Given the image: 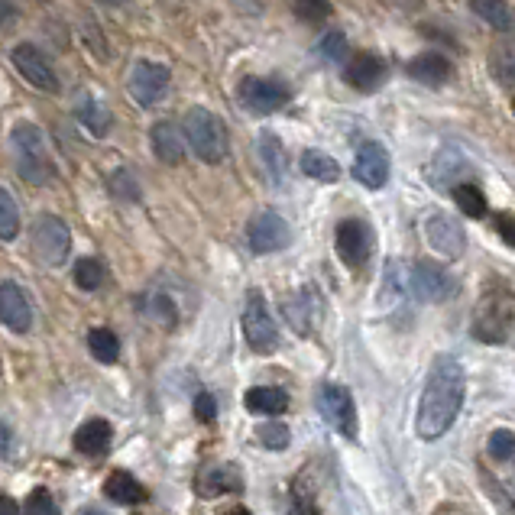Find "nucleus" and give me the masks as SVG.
I'll list each match as a JSON object with an SVG mask.
<instances>
[{"label":"nucleus","mask_w":515,"mask_h":515,"mask_svg":"<svg viewBox=\"0 0 515 515\" xmlns=\"http://www.w3.org/2000/svg\"><path fill=\"white\" fill-rule=\"evenodd\" d=\"M169 85H172V72L166 69V65L149 62V59H140L137 65H133L130 94H133V101H137V104H143V107L159 104L169 94Z\"/></svg>","instance_id":"obj_11"},{"label":"nucleus","mask_w":515,"mask_h":515,"mask_svg":"<svg viewBox=\"0 0 515 515\" xmlns=\"http://www.w3.org/2000/svg\"><path fill=\"white\" fill-rule=\"evenodd\" d=\"M425 237L431 243V250L441 253L444 260H457V256H464L467 250L464 227H460L451 214H431L425 224Z\"/></svg>","instance_id":"obj_14"},{"label":"nucleus","mask_w":515,"mask_h":515,"mask_svg":"<svg viewBox=\"0 0 515 515\" xmlns=\"http://www.w3.org/2000/svg\"><path fill=\"white\" fill-rule=\"evenodd\" d=\"M247 240L253 253H279L289 247L292 230L276 211H260L247 227Z\"/></svg>","instance_id":"obj_13"},{"label":"nucleus","mask_w":515,"mask_h":515,"mask_svg":"<svg viewBox=\"0 0 515 515\" xmlns=\"http://www.w3.org/2000/svg\"><path fill=\"white\" fill-rule=\"evenodd\" d=\"M486 451H490V457H496V460H515V435L512 431H506V428H499V431H493L490 435V441H486Z\"/></svg>","instance_id":"obj_39"},{"label":"nucleus","mask_w":515,"mask_h":515,"mask_svg":"<svg viewBox=\"0 0 515 515\" xmlns=\"http://www.w3.org/2000/svg\"><path fill=\"white\" fill-rule=\"evenodd\" d=\"M111 447V425L104 418H91L75 431V451L85 457H101Z\"/></svg>","instance_id":"obj_24"},{"label":"nucleus","mask_w":515,"mask_h":515,"mask_svg":"<svg viewBox=\"0 0 515 515\" xmlns=\"http://www.w3.org/2000/svg\"><path fill=\"white\" fill-rule=\"evenodd\" d=\"M75 286L78 289H85V292H94V289H101L104 286V279H107V269L101 260H94V256H85V260H78L75 263Z\"/></svg>","instance_id":"obj_32"},{"label":"nucleus","mask_w":515,"mask_h":515,"mask_svg":"<svg viewBox=\"0 0 515 515\" xmlns=\"http://www.w3.org/2000/svg\"><path fill=\"white\" fill-rule=\"evenodd\" d=\"M182 133H185L188 146L195 149V156L201 162H208V166H218V162H224V156H227V127L214 111H208V107H192V111L185 114Z\"/></svg>","instance_id":"obj_4"},{"label":"nucleus","mask_w":515,"mask_h":515,"mask_svg":"<svg viewBox=\"0 0 515 515\" xmlns=\"http://www.w3.org/2000/svg\"><path fill=\"white\" fill-rule=\"evenodd\" d=\"M493 75L506 88H515V46H499L493 52Z\"/></svg>","instance_id":"obj_37"},{"label":"nucleus","mask_w":515,"mask_h":515,"mask_svg":"<svg viewBox=\"0 0 515 515\" xmlns=\"http://www.w3.org/2000/svg\"><path fill=\"white\" fill-rule=\"evenodd\" d=\"M198 493L208 499L221 493H243V473L234 464H208L198 473Z\"/></svg>","instance_id":"obj_21"},{"label":"nucleus","mask_w":515,"mask_h":515,"mask_svg":"<svg viewBox=\"0 0 515 515\" xmlns=\"http://www.w3.org/2000/svg\"><path fill=\"white\" fill-rule=\"evenodd\" d=\"M230 4H237L243 13H250V17H256V13H263L260 0H230Z\"/></svg>","instance_id":"obj_46"},{"label":"nucleus","mask_w":515,"mask_h":515,"mask_svg":"<svg viewBox=\"0 0 515 515\" xmlns=\"http://www.w3.org/2000/svg\"><path fill=\"white\" fill-rule=\"evenodd\" d=\"M470 10L493 30H512V10L506 0H470Z\"/></svg>","instance_id":"obj_29"},{"label":"nucleus","mask_w":515,"mask_h":515,"mask_svg":"<svg viewBox=\"0 0 515 515\" xmlns=\"http://www.w3.org/2000/svg\"><path fill=\"white\" fill-rule=\"evenodd\" d=\"M256 153H260V166L266 172V179L273 185H282L289 175V153L286 146H282V140L276 137L273 130H263L260 140H256Z\"/></svg>","instance_id":"obj_20"},{"label":"nucleus","mask_w":515,"mask_h":515,"mask_svg":"<svg viewBox=\"0 0 515 515\" xmlns=\"http://www.w3.org/2000/svg\"><path fill=\"white\" fill-rule=\"evenodd\" d=\"M243 405L253 412V415H282L289 409V396L286 389H276V386H256L243 396Z\"/></svg>","instance_id":"obj_25"},{"label":"nucleus","mask_w":515,"mask_h":515,"mask_svg":"<svg viewBox=\"0 0 515 515\" xmlns=\"http://www.w3.org/2000/svg\"><path fill=\"white\" fill-rule=\"evenodd\" d=\"M0 515H20V506L7 493H0Z\"/></svg>","instance_id":"obj_48"},{"label":"nucleus","mask_w":515,"mask_h":515,"mask_svg":"<svg viewBox=\"0 0 515 515\" xmlns=\"http://www.w3.org/2000/svg\"><path fill=\"white\" fill-rule=\"evenodd\" d=\"M195 418H198V422H205V425L218 418V402H214V396L201 392V396L195 399Z\"/></svg>","instance_id":"obj_43"},{"label":"nucleus","mask_w":515,"mask_h":515,"mask_svg":"<svg viewBox=\"0 0 515 515\" xmlns=\"http://www.w3.org/2000/svg\"><path fill=\"white\" fill-rule=\"evenodd\" d=\"M23 515H59V506H56V499L49 496V490H33L26 496Z\"/></svg>","instance_id":"obj_41"},{"label":"nucleus","mask_w":515,"mask_h":515,"mask_svg":"<svg viewBox=\"0 0 515 515\" xmlns=\"http://www.w3.org/2000/svg\"><path fill=\"white\" fill-rule=\"evenodd\" d=\"M10 146H13V159H17L20 179H26L30 185H46L56 179V166H52V156L46 149V137L36 124H30V120L13 124Z\"/></svg>","instance_id":"obj_2"},{"label":"nucleus","mask_w":515,"mask_h":515,"mask_svg":"<svg viewBox=\"0 0 515 515\" xmlns=\"http://www.w3.org/2000/svg\"><path fill=\"white\" fill-rule=\"evenodd\" d=\"M10 62L36 91H46V94H59V75L52 69V62L43 49H36L33 43H20L10 49Z\"/></svg>","instance_id":"obj_10"},{"label":"nucleus","mask_w":515,"mask_h":515,"mask_svg":"<svg viewBox=\"0 0 515 515\" xmlns=\"http://www.w3.org/2000/svg\"><path fill=\"white\" fill-rule=\"evenodd\" d=\"M464 392H467V376L454 357H438L431 363L428 383L415 415L418 438L435 441L444 431H451V425L460 415V405H464Z\"/></svg>","instance_id":"obj_1"},{"label":"nucleus","mask_w":515,"mask_h":515,"mask_svg":"<svg viewBox=\"0 0 515 515\" xmlns=\"http://www.w3.org/2000/svg\"><path fill=\"white\" fill-rule=\"evenodd\" d=\"M496 234L503 237L509 247L515 250V218H512V214H506V211L496 214Z\"/></svg>","instance_id":"obj_44"},{"label":"nucleus","mask_w":515,"mask_h":515,"mask_svg":"<svg viewBox=\"0 0 515 515\" xmlns=\"http://www.w3.org/2000/svg\"><path fill=\"white\" fill-rule=\"evenodd\" d=\"M454 279L444 273V266L431 263V260H418L412 269H409V292L418 298V302H444V298L454 295Z\"/></svg>","instance_id":"obj_12"},{"label":"nucleus","mask_w":515,"mask_h":515,"mask_svg":"<svg viewBox=\"0 0 515 515\" xmlns=\"http://www.w3.org/2000/svg\"><path fill=\"white\" fill-rule=\"evenodd\" d=\"M344 52H347V36L341 30H331V33H324L318 39V56L324 62H341Z\"/></svg>","instance_id":"obj_38"},{"label":"nucleus","mask_w":515,"mask_h":515,"mask_svg":"<svg viewBox=\"0 0 515 515\" xmlns=\"http://www.w3.org/2000/svg\"><path fill=\"white\" fill-rule=\"evenodd\" d=\"M512 111H515V101H512Z\"/></svg>","instance_id":"obj_52"},{"label":"nucleus","mask_w":515,"mask_h":515,"mask_svg":"<svg viewBox=\"0 0 515 515\" xmlns=\"http://www.w3.org/2000/svg\"><path fill=\"white\" fill-rule=\"evenodd\" d=\"M0 324L13 334H26L33 328V305L17 282H0Z\"/></svg>","instance_id":"obj_17"},{"label":"nucleus","mask_w":515,"mask_h":515,"mask_svg":"<svg viewBox=\"0 0 515 515\" xmlns=\"http://www.w3.org/2000/svg\"><path fill=\"white\" fill-rule=\"evenodd\" d=\"M451 72V59H444L441 52H422V56L409 59V65H405V75L428 88H441L451 78Z\"/></svg>","instance_id":"obj_22"},{"label":"nucleus","mask_w":515,"mask_h":515,"mask_svg":"<svg viewBox=\"0 0 515 515\" xmlns=\"http://www.w3.org/2000/svg\"><path fill=\"white\" fill-rule=\"evenodd\" d=\"M454 201H457V208L467 214V218H483L486 214V198L477 185H470V182H457L454 185Z\"/></svg>","instance_id":"obj_33"},{"label":"nucleus","mask_w":515,"mask_h":515,"mask_svg":"<svg viewBox=\"0 0 515 515\" xmlns=\"http://www.w3.org/2000/svg\"><path fill=\"white\" fill-rule=\"evenodd\" d=\"M221 515H250V509H243V506H234V509H224Z\"/></svg>","instance_id":"obj_49"},{"label":"nucleus","mask_w":515,"mask_h":515,"mask_svg":"<svg viewBox=\"0 0 515 515\" xmlns=\"http://www.w3.org/2000/svg\"><path fill=\"white\" fill-rule=\"evenodd\" d=\"M295 13L305 23H321L331 17L334 7H331V0H295Z\"/></svg>","instance_id":"obj_40"},{"label":"nucleus","mask_w":515,"mask_h":515,"mask_svg":"<svg viewBox=\"0 0 515 515\" xmlns=\"http://www.w3.org/2000/svg\"><path fill=\"white\" fill-rule=\"evenodd\" d=\"M302 172L308 175V179L315 182H337L341 179V162H337L334 156L321 153V149H305L302 153Z\"/></svg>","instance_id":"obj_27"},{"label":"nucleus","mask_w":515,"mask_h":515,"mask_svg":"<svg viewBox=\"0 0 515 515\" xmlns=\"http://www.w3.org/2000/svg\"><path fill=\"white\" fill-rule=\"evenodd\" d=\"M10 447H13L10 428H7V425H0V457H7V454H10Z\"/></svg>","instance_id":"obj_47"},{"label":"nucleus","mask_w":515,"mask_h":515,"mask_svg":"<svg viewBox=\"0 0 515 515\" xmlns=\"http://www.w3.org/2000/svg\"><path fill=\"white\" fill-rule=\"evenodd\" d=\"M470 331L480 344H506L515 331V292L509 289L483 292L477 308H473Z\"/></svg>","instance_id":"obj_3"},{"label":"nucleus","mask_w":515,"mask_h":515,"mask_svg":"<svg viewBox=\"0 0 515 515\" xmlns=\"http://www.w3.org/2000/svg\"><path fill=\"white\" fill-rule=\"evenodd\" d=\"M282 315H286L289 328L295 334H302V337L311 334V331H315L318 318H321V295H318V289L305 286V289L292 292L286 302H282Z\"/></svg>","instance_id":"obj_15"},{"label":"nucleus","mask_w":515,"mask_h":515,"mask_svg":"<svg viewBox=\"0 0 515 515\" xmlns=\"http://www.w3.org/2000/svg\"><path fill=\"white\" fill-rule=\"evenodd\" d=\"M237 98H240V104H243V111H250V114H256V117H266V114L282 111V107L289 104L292 91H289V85H282L279 78L250 75V78L240 81Z\"/></svg>","instance_id":"obj_6"},{"label":"nucleus","mask_w":515,"mask_h":515,"mask_svg":"<svg viewBox=\"0 0 515 515\" xmlns=\"http://www.w3.org/2000/svg\"><path fill=\"white\" fill-rule=\"evenodd\" d=\"M104 493H107V499H114L120 506H137L146 499V490L130 477L127 470H114L104 483Z\"/></svg>","instance_id":"obj_26"},{"label":"nucleus","mask_w":515,"mask_h":515,"mask_svg":"<svg viewBox=\"0 0 515 515\" xmlns=\"http://www.w3.org/2000/svg\"><path fill=\"white\" fill-rule=\"evenodd\" d=\"M107 188H111V195L120 201H140V182L130 169H114L107 175Z\"/></svg>","instance_id":"obj_36"},{"label":"nucleus","mask_w":515,"mask_h":515,"mask_svg":"<svg viewBox=\"0 0 515 515\" xmlns=\"http://www.w3.org/2000/svg\"><path fill=\"white\" fill-rule=\"evenodd\" d=\"M20 234V208L13 195L0 185V240H17Z\"/></svg>","instance_id":"obj_35"},{"label":"nucleus","mask_w":515,"mask_h":515,"mask_svg":"<svg viewBox=\"0 0 515 515\" xmlns=\"http://www.w3.org/2000/svg\"><path fill=\"white\" fill-rule=\"evenodd\" d=\"M344 78H347L350 88H357L363 94H373V91H379L386 85L389 65H386L383 56H376V52H363V56H354L347 62Z\"/></svg>","instance_id":"obj_16"},{"label":"nucleus","mask_w":515,"mask_h":515,"mask_svg":"<svg viewBox=\"0 0 515 515\" xmlns=\"http://www.w3.org/2000/svg\"><path fill=\"white\" fill-rule=\"evenodd\" d=\"M98 4H104V7H124L127 0H98Z\"/></svg>","instance_id":"obj_50"},{"label":"nucleus","mask_w":515,"mask_h":515,"mask_svg":"<svg viewBox=\"0 0 515 515\" xmlns=\"http://www.w3.org/2000/svg\"><path fill=\"white\" fill-rule=\"evenodd\" d=\"M88 350L94 354V360L114 363L120 357V341H117V334L111 328H94L88 334Z\"/></svg>","instance_id":"obj_31"},{"label":"nucleus","mask_w":515,"mask_h":515,"mask_svg":"<svg viewBox=\"0 0 515 515\" xmlns=\"http://www.w3.org/2000/svg\"><path fill=\"white\" fill-rule=\"evenodd\" d=\"M289 441H292V435H289L286 425L273 422V425H263V428H260V444L269 447V451H286Z\"/></svg>","instance_id":"obj_42"},{"label":"nucleus","mask_w":515,"mask_h":515,"mask_svg":"<svg viewBox=\"0 0 515 515\" xmlns=\"http://www.w3.org/2000/svg\"><path fill=\"white\" fill-rule=\"evenodd\" d=\"M354 179L376 192V188H383L389 182V153L386 146L379 143H363L357 149V159H354Z\"/></svg>","instance_id":"obj_18"},{"label":"nucleus","mask_w":515,"mask_h":515,"mask_svg":"<svg viewBox=\"0 0 515 515\" xmlns=\"http://www.w3.org/2000/svg\"><path fill=\"white\" fill-rule=\"evenodd\" d=\"M292 515H318V499H315V483H311V467H305L292 480Z\"/></svg>","instance_id":"obj_28"},{"label":"nucleus","mask_w":515,"mask_h":515,"mask_svg":"<svg viewBox=\"0 0 515 515\" xmlns=\"http://www.w3.org/2000/svg\"><path fill=\"white\" fill-rule=\"evenodd\" d=\"M33 253L43 266H62L72 253V230L56 214H39L33 224Z\"/></svg>","instance_id":"obj_5"},{"label":"nucleus","mask_w":515,"mask_h":515,"mask_svg":"<svg viewBox=\"0 0 515 515\" xmlns=\"http://www.w3.org/2000/svg\"><path fill=\"white\" fill-rule=\"evenodd\" d=\"M185 133L172 124V120H159V124L149 127V146H153V156L166 166H179L185 159Z\"/></svg>","instance_id":"obj_19"},{"label":"nucleus","mask_w":515,"mask_h":515,"mask_svg":"<svg viewBox=\"0 0 515 515\" xmlns=\"http://www.w3.org/2000/svg\"><path fill=\"white\" fill-rule=\"evenodd\" d=\"M75 120L91 133V137H107L114 127V117H111V111H107V104L91 98V94H85V98L75 104Z\"/></svg>","instance_id":"obj_23"},{"label":"nucleus","mask_w":515,"mask_h":515,"mask_svg":"<svg viewBox=\"0 0 515 515\" xmlns=\"http://www.w3.org/2000/svg\"><path fill=\"white\" fill-rule=\"evenodd\" d=\"M318 412L337 435L357 438V409H354V396H350L347 386L324 383L318 389Z\"/></svg>","instance_id":"obj_8"},{"label":"nucleus","mask_w":515,"mask_h":515,"mask_svg":"<svg viewBox=\"0 0 515 515\" xmlns=\"http://www.w3.org/2000/svg\"><path fill=\"white\" fill-rule=\"evenodd\" d=\"M85 515H101V512H98V509H88Z\"/></svg>","instance_id":"obj_51"},{"label":"nucleus","mask_w":515,"mask_h":515,"mask_svg":"<svg viewBox=\"0 0 515 515\" xmlns=\"http://www.w3.org/2000/svg\"><path fill=\"white\" fill-rule=\"evenodd\" d=\"M467 169V162L460 153H454V149H444V153H438L435 166H431V179H435V185H451L454 175H460Z\"/></svg>","instance_id":"obj_34"},{"label":"nucleus","mask_w":515,"mask_h":515,"mask_svg":"<svg viewBox=\"0 0 515 515\" xmlns=\"http://www.w3.org/2000/svg\"><path fill=\"white\" fill-rule=\"evenodd\" d=\"M17 17H20L17 4H13V0H0V30H4V26H10Z\"/></svg>","instance_id":"obj_45"},{"label":"nucleus","mask_w":515,"mask_h":515,"mask_svg":"<svg viewBox=\"0 0 515 515\" xmlns=\"http://www.w3.org/2000/svg\"><path fill=\"white\" fill-rule=\"evenodd\" d=\"M143 311L153 321H159L162 328H175L179 324V308H175V302L166 295V292H153L143 298Z\"/></svg>","instance_id":"obj_30"},{"label":"nucleus","mask_w":515,"mask_h":515,"mask_svg":"<svg viewBox=\"0 0 515 515\" xmlns=\"http://www.w3.org/2000/svg\"><path fill=\"white\" fill-rule=\"evenodd\" d=\"M334 247H337V256L344 260V266L363 269L373 256V227L360 218L341 221L334 230Z\"/></svg>","instance_id":"obj_9"},{"label":"nucleus","mask_w":515,"mask_h":515,"mask_svg":"<svg viewBox=\"0 0 515 515\" xmlns=\"http://www.w3.org/2000/svg\"><path fill=\"white\" fill-rule=\"evenodd\" d=\"M243 337H247V344L256 354H273L279 347V328L260 292H250L247 305H243Z\"/></svg>","instance_id":"obj_7"}]
</instances>
